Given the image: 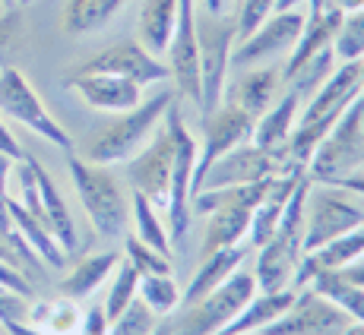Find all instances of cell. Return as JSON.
I'll return each instance as SVG.
<instances>
[{"mask_svg": "<svg viewBox=\"0 0 364 335\" xmlns=\"http://www.w3.org/2000/svg\"><path fill=\"white\" fill-rule=\"evenodd\" d=\"M117 263H121V256H117L114 250L82 256V260L64 275V282H60V297H70V301H86V297H92L111 278V272L117 269Z\"/></svg>", "mask_w": 364, "mask_h": 335, "instance_id": "obj_24", "label": "cell"}, {"mask_svg": "<svg viewBox=\"0 0 364 335\" xmlns=\"http://www.w3.org/2000/svg\"><path fill=\"white\" fill-rule=\"evenodd\" d=\"M73 73H111L133 79L136 86H156V82L171 79L168 76V64L162 57H152L139 41H117V45L105 48V51L92 54L86 64H80Z\"/></svg>", "mask_w": 364, "mask_h": 335, "instance_id": "obj_16", "label": "cell"}, {"mask_svg": "<svg viewBox=\"0 0 364 335\" xmlns=\"http://www.w3.org/2000/svg\"><path fill=\"white\" fill-rule=\"evenodd\" d=\"M6 10H10V6H6V4H4V0H0V13H6Z\"/></svg>", "mask_w": 364, "mask_h": 335, "instance_id": "obj_46", "label": "cell"}, {"mask_svg": "<svg viewBox=\"0 0 364 335\" xmlns=\"http://www.w3.org/2000/svg\"><path fill=\"white\" fill-rule=\"evenodd\" d=\"M168 76L178 92L200 108V54H197V0H178V23L165 51Z\"/></svg>", "mask_w": 364, "mask_h": 335, "instance_id": "obj_15", "label": "cell"}, {"mask_svg": "<svg viewBox=\"0 0 364 335\" xmlns=\"http://www.w3.org/2000/svg\"><path fill=\"white\" fill-rule=\"evenodd\" d=\"M364 225V193L346 184H320L304 199V253L326 247L336 237Z\"/></svg>", "mask_w": 364, "mask_h": 335, "instance_id": "obj_4", "label": "cell"}, {"mask_svg": "<svg viewBox=\"0 0 364 335\" xmlns=\"http://www.w3.org/2000/svg\"><path fill=\"white\" fill-rule=\"evenodd\" d=\"M80 335H108V317H105V307L95 304L89 310H82V323Z\"/></svg>", "mask_w": 364, "mask_h": 335, "instance_id": "obj_38", "label": "cell"}, {"mask_svg": "<svg viewBox=\"0 0 364 335\" xmlns=\"http://www.w3.org/2000/svg\"><path fill=\"white\" fill-rule=\"evenodd\" d=\"M282 89H285L282 67H254L237 76L232 86H225V99L222 101L235 104V108H241L244 114H250L257 121L266 108L276 104Z\"/></svg>", "mask_w": 364, "mask_h": 335, "instance_id": "obj_19", "label": "cell"}, {"mask_svg": "<svg viewBox=\"0 0 364 335\" xmlns=\"http://www.w3.org/2000/svg\"><path fill=\"white\" fill-rule=\"evenodd\" d=\"M330 51L336 64H361L364 60V6L342 13V23L330 41Z\"/></svg>", "mask_w": 364, "mask_h": 335, "instance_id": "obj_29", "label": "cell"}, {"mask_svg": "<svg viewBox=\"0 0 364 335\" xmlns=\"http://www.w3.org/2000/svg\"><path fill=\"white\" fill-rule=\"evenodd\" d=\"M348 317L314 288H298L285 313L263 329V335H339Z\"/></svg>", "mask_w": 364, "mask_h": 335, "instance_id": "obj_14", "label": "cell"}, {"mask_svg": "<svg viewBox=\"0 0 364 335\" xmlns=\"http://www.w3.org/2000/svg\"><path fill=\"white\" fill-rule=\"evenodd\" d=\"M13 4H16V6H29L32 0H13Z\"/></svg>", "mask_w": 364, "mask_h": 335, "instance_id": "obj_45", "label": "cell"}, {"mask_svg": "<svg viewBox=\"0 0 364 335\" xmlns=\"http://www.w3.org/2000/svg\"><path fill=\"white\" fill-rule=\"evenodd\" d=\"M361 101H364V60H361Z\"/></svg>", "mask_w": 364, "mask_h": 335, "instance_id": "obj_44", "label": "cell"}, {"mask_svg": "<svg viewBox=\"0 0 364 335\" xmlns=\"http://www.w3.org/2000/svg\"><path fill=\"white\" fill-rule=\"evenodd\" d=\"M152 335H174V326H171V319H168V317H162V319H159V326H156V332H152Z\"/></svg>", "mask_w": 364, "mask_h": 335, "instance_id": "obj_42", "label": "cell"}, {"mask_svg": "<svg viewBox=\"0 0 364 335\" xmlns=\"http://www.w3.org/2000/svg\"><path fill=\"white\" fill-rule=\"evenodd\" d=\"M295 171V165L289 162L285 149H260L254 143H241L235 145L232 152L219 158L206 174H203L197 190H206V187H237V184H257V180L276 177V174Z\"/></svg>", "mask_w": 364, "mask_h": 335, "instance_id": "obj_11", "label": "cell"}, {"mask_svg": "<svg viewBox=\"0 0 364 335\" xmlns=\"http://www.w3.org/2000/svg\"><path fill=\"white\" fill-rule=\"evenodd\" d=\"M247 243H237V247H225V250H215L209 256H200V266L191 275V282L181 288V307L200 301L206 297L213 288H219L235 269H241L247 263Z\"/></svg>", "mask_w": 364, "mask_h": 335, "instance_id": "obj_21", "label": "cell"}, {"mask_svg": "<svg viewBox=\"0 0 364 335\" xmlns=\"http://www.w3.org/2000/svg\"><path fill=\"white\" fill-rule=\"evenodd\" d=\"M304 10H276L257 26L247 38H237L232 64H263V60L282 57L298 45L301 32H304Z\"/></svg>", "mask_w": 364, "mask_h": 335, "instance_id": "obj_12", "label": "cell"}, {"mask_svg": "<svg viewBox=\"0 0 364 335\" xmlns=\"http://www.w3.org/2000/svg\"><path fill=\"white\" fill-rule=\"evenodd\" d=\"M364 168V101L348 104L346 114L333 123V130L320 139L307 162V177L314 184H342L346 177Z\"/></svg>", "mask_w": 364, "mask_h": 335, "instance_id": "obj_5", "label": "cell"}, {"mask_svg": "<svg viewBox=\"0 0 364 335\" xmlns=\"http://www.w3.org/2000/svg\"><path fill=\"white\" fill-rule=\"evenodd\" d=\"M304 288H314L317 295H323L330 304H336L348 319L364 323V288L355 282H348L339 269H320L311 275V282Z\"/></svg>", "mask_w": 364, "mask_h": 335, "instance_id": "obj_26", "label": "cell"}, {"mask_svg": "<svg viewBox=\"0 0 364 335\" xmlns=\"http://www.w3.org/2000/svg\"><path fill=\"white\" fill-rule=\"evenodd\" d=\"M124 260H127L139 275H162V272H171V253H162V250L149 247V243H143L133 234L124 237Z\"/></svg>", "mask_w": 364, "mask_h": 335, "instance_id": "obj_32", "label": "cell"}, {"mask_svg": "<svg viewBox=\"0 0 364 335\" xmlns=\"http://www.w3.org/2000/svg\"><path fill=\"white\" fill-rule=\"evenodd\" d=\"M235 335H263V332H235Z\"/></svg>", "mask_w": 364, "mask_h": 335, "instance_id": "obj_47", "label": "cell"}, {"mask_svg": "<svg viewBox=\"0 0 364 335\" xmlns=\"http://www.w3.org/2000/svg\"><path fill=\"white\" fill-rule=\"evenodd\" d=\"M4 4H6V6H16V4H13V0H4Z\"/></svg>", "mask_w": 364, "mask_h": 335, "instance_id": "obj_48", "label": "cell"}, {"mask_svg": "<svg viewBox=\"0 0 364 335\" xmlns=\"http://www.w3.org/2000/svg\"><path fill=\"white\" fill-rule=\"evenodd\" d=\"M339 335H364V323H355V319H348V326Z\"/></svg>", "mask_w": 364, "mask_h": 335, "instance_id": "obj_43", "label": "cell"}, {"mask_svg": "<svg viewBox=\"0 0 364 335\" xmlns=\"http://www.w3.org/2000/svg\"><path fill=\"white\" fill-rule=\"evenodd\" d=\"M171 104H174V92H159L152 99L139 101L136 108L121 111L114 121L92 130V136L82 143V158L108 168L117 162H127L149 143V136L156 133V127L162 123V117L168 114Z\"/></svg>", "mask_w": 364, "mask_h": 335, "instance_id": "obj_2", "label": "cell"}, {"mask_svg": "<svg viewBox=\"0 0 364 335\" xmlns=\"http://www.w3.org/2000/svg\"><path fill=\"white\" fill-rule=\"evenodd\" d=\"M67 89H73L92 111H108V114H121L143 101V86L111 73H70Z\"/></svg>", "mask_w": 364, "mask_h": 335, "instance_id": "obj_17", "label": "cell"}, {"mask_svg": "<svg viewBox=\"0 0 364 335\" xmlns=\"http://www.w3.org/2000/svg\"><path fill=\"white\" fill-rule=\"evenodd\" d=\"M257 295V278L254 269L241 266L235 269L219 288H213L206 297L181 307L178 319H174V335H222L225 326L232 323L244 304Z\"/></svg>", "mask_w": 364, "mask_h": 335, "instance_id": "obj_7", "label": "cell"}, {"mask_svg": "<svg viewBox=\"0 0 364 335\" xmlns=\"http://www.w3.org/2000/svg\"><path fill=\"white\" fill-rule=\"evenodd\" d=\"M168 121L174 127V155H171V177H168V237L171 243H184L187 231L193 221V168H197V139L191 136L184 123V114L178 111V104L168 108Z\"/></svg>", "mask_w": 364, "mask_h": 335, "instance_id": "obj_8", "label": "cell"}, {"mask_svg": "<svg viewBox=\"0 0 364 335\" xmlns=\"http://www.w3.org/2000/svg\"><path fill=\"white\" fill-rule=\"evenodd\" d=\"M0 152H6V155H10V158H16V162L26 155V152H23V145L16 143V136H13V133H10V127H6V123H4V117H0Z\"/></svg>", "mask_w": 364, "mask_h": 335, "instance_id": "obj_39", "label": "cell"}, {"mask_svg": "<svg viewBox=\"0 0 364 335\" xmlns=\"http://www.w3.org/2000/svg\"><path fill=\"white\" fill-rule=\"evenodd\" d=\"M139 297V272L130 266L127 260L117 263V269L111 272V285H108V295H105V317L108 323L114 317H121L124 310Z\"/></svg>", "mask_w": 364, "mask_h": 335, "instance_id": "obj_31", "label": "cell"}, {"mask_svg": "<svg viewBox=\"0 0 364 335\" xmlns=\"http://www.w3.org/2000/svg\"><path fill=\"white\" fill-rule=\"evenodd\" d=\"M26 162H29L32 174H35V187H38V219H41V225L54 234V241L64 247L67 256L76 253V250H80V234H76V221H73V215H70L64 197H60L58 184H54L51 174L35 162L32 155H26Z\"/></svg>", "mask_w": 364, "mask_h": 335, "instance_id": "obj_18", "label": "cell"}, {"mask_svg": "<svg viewBox=\"0 0 364 335\" xmlns=\"http://www.w3.org/2000/svg\"><path fill=\"white\" fill-rule=\"evenodd\" d=\"M174 23H178V0H143L136 19V41L152 57H165L174 35Z\"/></svg>", "mask_w": 364, "mask_h": 335, "instance_id": "obj_23", "label": "cell"}, {"mask_svg": "<svg viewBox=\"0 0 364 335\" xmlns=\"http://www.w3.org/2000/svg\"><path fill=\"white\" fill-rule=\"evenodd\" d=\"M254 133V117L244 114L241 108L222 101L213 114L203 117V143H197V168H193V193H197L203 174L219 162L225 152H232L235 145L250 143Z\"/></svg>", "mask_w": 364, "mask_h": 335, "instance_id": "obj_13", "label": "cell"}, {"mask_svg": "<svg viewBox=\"0 0 364 335\" xmlns=\"http://www.w3.org/2000/svg\"><path fill=\"white\" fill-rule=\"evenodd\" d=\"M4 329L10 335H48L45 329H38V326H32V323H4Z\"/></svg>", "mask_w": 364, "mask_h": 335, "instance_id": "obj_41", "label": "cell"}, {"mask_svg": "<svg viewBox=\"0 0 364 335\" xmlns=\"http://www.w3.org/2000/svg\"><path fill=\"white\" fill-rule=\"evenodd\" d=\"M23 35V6H10L0 13V67H10V57Z\"/></svg>", "mask_w": 364, "mask_h": 335, "instance_id": "obj_34", "label": "cell"}, {"mask_svg": "<svg viewBox=\"0 0 364 335\" xmlns=\"http://www.w3.org/2000/svg\"><path fill=\"white\" fill-rule=\"evenodd\" d=\"M0 117L23 123L26 130H32L35 136L48 139L51 145L64 152H73V136L58 123V117L45 108V101L38 99L35 86L26 79L23 70L16 67H0Z\"/></svg>", "mask_w": 364, "mask_h": 335, "instance_id": "obj_9", "label": "cell"}, {"mask_svg": "<svg viewBox=\"0 0 364 335\" xmlns=\"http://www.w3.org/2000/svg\"><path fill=\"white\" fill-rule=\"evenodd\" d=\"M139 301L149 307L156 317H171L181 310V285L171 272L162 275H139Z\"/></svg>", "mask_w": 364, "mask_h": 335, "instance_id": "obj_30", "label": "cell"}, {"mask_svg": "<svg viewBox=\"0 0 364 335\" xmlns=\"http://www.w3.org/2000/svg\"><path fill=\"white\" fill-rule=\"evenodd\" d=\"M159 319L162 317H156V313L136 297L121 317H114L108 323V335H152L159 326Z\"/></svg>", "mask_w": 364, "mask_h": 335, "instance_id": "obj_33", "label": "cell"}, {"mask_svg": "<svg viewBox=\"0 0 364 335\" xmlns=\"http://www.w3.org/2000/svg\"><path fill=\"white\" fill-rule=\"evenodd\" d=\"M237 0H197V6L209 16H232Z\"/></svg>", "mask_w": 364, "mask_h": 335, "instance_id": "obj_40", "label": "cell"}, {"mask_svg": "<svg viewBox=\"0 0 364 335\" xmlns=\"http://www.w3.org/2000/svg\"><path fill=\"white\" fill-rule=\"evenodd\" d=\"M171 155H174V127L162 117V123L156 127V133L149 136V143L127 158V180L130 190L143 193L159 212L165 215L168 206V177H171Z\"/></svg>", "mask_w": 364, "mask_h": 335, "instance_id": "obj_10", "label": "cell"}, {"mask_svg": "<svg viewBox=\"0 0 364 335\" xmlns=\"http://www.w3.org/2000/svg\"><path fill=\"white\" fill-rule=\"evenodd\" d=\"M301 95L295 92L291 86L282 89V95L276 99L272 108H266L260 117L254 121V133H250V143L260 145V149H285V143H289L291 130H295L298 123V114H301Z\"/></svg>", "mask_w": 364, "mask_h": 335, "instance_id": "obj_20", "label": "cell"}, {"mask_svg": "<svg viewBox=\"0 0 364 335\" xmlns=\"http://www.w3.org/2000/svg\"><path fill=\"white\" fill-rule=\"evenodd\" d=\"M311 190V177L298 180L295 193L285 202V212L279 219L272 237L257 250L254 260V278H257V291H285L295 288V275L298 266L304 260V199Z\"/></svg>", "mask_w": 364, "mask_h": 335, "instance_id": "obj_1", "label": "cell"}, {"mask_svg": "<svg viewBox=\"0 0 364 335\" xmlns=\"http://www.w3.org/2000/svg\"><path fill=\"white\" fill-rule=\"evenodd\" d=\"M124 4L127 0H67L64 13H60V29L70 38L92 35L117 16Z\"/></svg>", "mask_w": 364, "mask_h": 335, "instance_id": "obj_25", "label": "cell"}, {"mask_svg": "<svg viewBox=\"0 0 364 335\" xmlns=\"http://www.w3.org/2000/svg\"><path fill=\"white\" fill-rule=\"evenodd\" d=\"M13 168H16V158H10L6 152H0V231H10V212H6V199H10V190H6V180H10Z\"/></svg>", "mask_w": 364, "mask_h": 335, "instance_id": "obj_37", "label": "cell"}, {"mask_svg": "<svg viewBox=\"0 0 364 335\" xmlns=\"http://www.w3.org/2000/svg\"><path fill=\"white\" fill-rule=\"evenodd\" d=\"M0 288L13 291V295H23V297H35V282L19 266H13L6 260H0Z\"/></svg>", "mask_w": 364, "mask_h": 335, "instance_id": "obj_36", "label": "cell"}, {"mask_svg": "<svg viewBox=\"0 0 364 335\" xmlns=\"http://www.w3.org/2000/svg\"><path fill=\"white\" fill-rule=\"evenodd\" d=\"M29 323L38 326V329H45L48 335H80L82 310L76 307V301H70V297H60L58 304L32 301Z\"/></svg>", "mask_w": 364, "mask_h": 335, "instance_id": "obj_28", "label": "cell"}, {"mask_svg": "<svg viewBox=\"0 0 364 335\" xmlns=\"http://www.w3.org/2000/svg\"><path fill=\"white\" fill-rule=\"evenodd\" d=\"M70 180L76 187L86 219L99 237H124L130 228V193L117 180L108 165L86 162L82 155L70 152L67 158Z\"/></svg>", "mask_w": 364, "mask_h": 335, "instance_id": "obj_3", "label": "cell"}, {"mask_svg": "<svg viewBox=\"0 0 364 335\" xmlns=\"http://www.w3.org/2000/svg\"><path fill=\"white\" fill-rule=\"evenodd\" d=\"M6 212H10V225H13V231H16L19 237H23L26 243L32 247V253L38 256L45 266H51V269H60L67 263V253H64V247H60L58 241H54V234L48 231L45 225H41L38 219L29 212V209L23 206L16 197H10L6 199Z\"/></svg>", "mask_w": 364, "mask_h": 335, "instance_id": "obj_22", "label": "cell"}, {"mask_svg": "<svg viewBox=\"0 0 364 335\" xmlns=\"http://www.w3.org/2000/svg\"><path fill=\"white\" fill-rule=\"evenodd\" d=\"M130 225H133V237H139L143 243L162 250V253H171V237H168L165 215L136 190H130Z\"/></svg>", "mask_w": 364, "mask_h": 335, "instance_id": "obj_27", "label": "cell"}, {"mask_svg": "<svg viewBox=\"0 0 364 335\" xmlns=\"http://www.w3.org/2000/svg\"><path fill=\"white\" fill-rule=\"evenodd\" d=\"M32 301L35 297H23L0 288V323H29Z\"/></svg>", "mask_w": 364, "mask_h": 335, "instance_id": "obj_35", "label": "cell"}, {"mask_svg": "<svg viewBox=\"0 0 364 335\" xmlns=\"http://www.w3.org/2000/svg\"><path fill=\"white\" fill-rule=\"evenodd\" d=\"M237 45L235 16H209L197 6V54H200V114H213L225 99L228 67Z\"/></svg>", "mask_w": 364, "mask_h": 335, "instance_id": "obj_6", "label": "cell"}]
</instances>
